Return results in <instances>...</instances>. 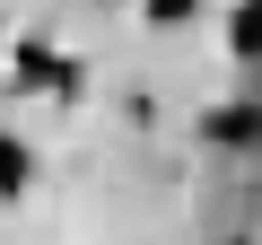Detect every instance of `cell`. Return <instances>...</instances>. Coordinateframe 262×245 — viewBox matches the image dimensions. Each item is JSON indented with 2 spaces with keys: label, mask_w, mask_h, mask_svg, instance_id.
<instances>
[{
  "label": "cell",
  "mask_w": 262,
  "mask_h": 245,
  "mask_svg": "<svg viewBox=\"0 0 262 245\" xmlns=\"http://www.w3.org/2000/svg\"><path fill=\"white\" fill-rule=\"evenodd\" d=\"M18 79L44 88V96H70V88H79V62H61L53 44H18Z\"/></svg>",
  "instance_id": "2"
},
{
  "label": "cell",
  "mask_w": 262,
  "mask_h": 245,
  "mask_svg": "<svg viewBox=\"0 0 262 245\" xmlns=\"http://www.w3.org/2000/svg\"><path fill=\"white\" fill-rule=\"evenodd\" d=\"M201 140H210V149H262V105H219V114H201Z\"/></svg>",
  "instance_id": "1"
},
{
  "label": "cell",
  "mask_w": 262,
  "mask_h": 245,
  "mask_svg": "<svg viewBox=\"0 0 262 245\" xmlns=\"http://www.w3.org/2000/svg\"><path fill=\"white\" fill-rule=\"evenodd\" d=\"M0 193H27V149L0 140Z\"/></svg>",
  "instance_id": "4"
},
{
  "label": "cell",
  "mask_w": 262,
  "mask_h": 245,
  "mask_svg": "<svg viewBox=\"0 0 262 245\" xmlns=\"http://www.w3.org/2000/svg\"><path fill=\"white\" fill-rule=\"evenodd\" d=\"M149 18H158V27H184V18H192V0H149Z\"/></svg>",
  "instance_id": "5"
},
{
  "label": "cell",
  "mask_w": 262,
  "mask_h": 245,
  "mask_svg": "<svg viewBox=\"0 0 262 245\" xmlns=\"http://www.w3.org/2000/svg\"><path fill=\"white\" fill-rule=\"evenodd\" d=\"M227 44H236V62H262V0H245V9H236Z\"/></svg>",
  "instance_id": "3"
}]
</instances>
